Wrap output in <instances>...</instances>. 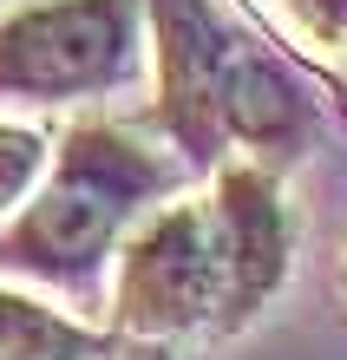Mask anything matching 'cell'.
Instances as JSON below:
<instances>
[{
	"mask_svg": "<svg viewBox=\"0 0 347 360\" xmlns=\"http://www.w3.org/2000/svg\"><path fill=\"white\" fill-rule=\"evenodd\" d=\"M151 190H158L151 151H138L132 138L105 131V124L72 131V144L59 151L53 184L33 197V210L13 229V262H27V269H85Z\"/></svg>",
	"mask_w": 347,
	"mask_h": 360,
	"instance_id": "6da1fadb",
	"label": "cell"
},
{
	"mask_svg": "<svg viewBox=\"0 0 347 360\" xmlns=\"http://www.w3.org/2000/svg\"><path fill=\"white\" fill-rule=\"evenodd\" d=\"M138 46V0H33L0 20V92L79 98L125 72Z\"/></svg>",
	"mask_w": 347,
	"mask_h": 360,
	"instance_id": "7a4b0ae2",
	"label": "cell"
},
{
	"mask_svg": "<svg viewBox=\"0 0 347 360\" xmlns=\"http://www.w3.org/2000/svg\"><path fill=\"white\" fill-rule=\"evenodd\" d=\"M229 308V262L210 203H164L118 269V321L132 334H177Z\"/></svg>",
	"mask_w": 347,
	"mask_h": 360,
	"instance_id": "3957f363",
	"label": "cell"
},
{
	"mask_svg": "<svg viewBox=\"0 0 347 360\" xmlns=\"http://www.w3.org/2000/svg\"><path fill=\"white\" fill-rule=\"evenodd\" d=\"M210 217H216L223 262H229V314H249L289 269V210H282L275 184L263 171L236 164V171L216 177Z\"/></svg>",
	"mask_w": 347,
	"mask_h": 360,
	"instance_id": "277c9868",
	"label": "cell"
},
{
	"mask_svg": "<svg viewBox=\"0 0 347 360\" xmlns=\"http://www.w3.org/2000/svg\"><path fill=\"white\" fill-rule=\"evenodd\" d=\"M92 334L66 314L39 308L33 295L0 288V360H85Z\"/></svg>",
	"mask_w": 347,
	"mask_h": 360,
	"instance_id": "5b68a950",
	"label": "cell"
},
{
	"mask_svg": "<svg viewBox=\"0 0 347 360\" xmlns=\"http://www.w3.org/2000/svg\"><path fill=\"white\" fill-rule=\"evenodd\" d=\"M39 171H46V138H39L33 124L0 118V210L27 203L33 184H39Z\"/></svg>",
	"mask_w": 347,
	"mask_h": 360,
	"instance_id": "8992f818",
	"label": "cell"
},
{
	"mask_svg": "<svg viewBox=\"0 0 347 360\" xmlns=\"http://www.w3.org/2000/svg\"><path fill=\"white\" fill-rule=\"evenodd\" d=\"M308 46H347V0H269Z\"/></svg>",
	"mask_w": 347,
	"mask_h": 360,
	"instance_id": "52a82bcc",
	"label": "cell"
}]
</instances>
